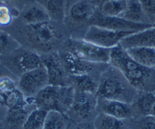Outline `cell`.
Returning a JSON list of instances; mask_svg holds the SVG:
<instances>
[{
  "instance_id": "cell-4",
  "label": "cell",
  "mask_w": 155,
  "mask_h": 129,
  "mask_svg": "<svg viewBox=\"0 0 155 129\" xmlns=\"http://www.w3.org/2000/svg\"><path fill=\"white\" fill-rule=\"evenodd\" d=\"M68 47L69 52L87 61L101 64L110 62L112 48L100 47L83 39H71Z\"/></svg>"
},
{
  "instance_id": "cell-29",
  "label": "cell",
  "mask_w": 155,
  "mask_h": 129,
  "mask_svg": "<svg viewBox=\"0 0 155 129\" xmlns=\"http://www.w3.org/2000/svg\"><path fill=\"white\" fill-rule=\"evenodd\" d=\"M12 19V11L8 6L5 4H0V26L8 25Z\"/></svg>"
},
{
  "instance_id": "cell-17",
  "label": "cell",
  "mask_w": 155,
  "mask_h": 129,
  "mask_svg": "<svg viewBox=\"0 0 155 129\" xmlns=\"http://www.w3.org/2000/svg\"><path fill=\"white\" fill-rule=\"evenodd\" d=\"M136 99L133 107V113H136L141 117L151 116V111L155 104V93L149 92H141Z\"/></svg>"
},
{
  "instance_id": "cell-5",
  "label": "cell",
  "mask_w": 155,
  "mask_h": 129,
  "mask_svg": "<svg viewBox=\"0 0 155 129\" xmlns=\"http://www.w3.org/2000/svg\"><path fill=\"white\" fill-rule=\"evenodd\" d=\"M136 32L117 31L91 24L83 40L103 48H113L119 45L122 39Z\"/></svg>"
},
{
  "instance_id": "cell-24",
  "label": "cell",
  "mask_w": 155,
  "mask_h": 129,
  "mask_svg": "<svg viewBox=\"0 0 155 129\" xmlns=\"http://www.w3.org/2000/svg\"><path fill=\"white\" fill-rule=\"evenodd\" d=\"M127 0H105L101 4L100 13L104 16L121 17L127 7Z\"/></svg>"
},
{
  "instance_id": "cell-34",
  "label": "cell",
  "mask_w": 155,
  "mask_h": 129,
  "mask_svg": "<svg viewBox=\"0 0 155 129\" xmlns=\"http://www.w3.org/2000/svg\"><path fill=\"white\" fill-rule=\"evenodd\" d=\"M151 117V119H153V121H154V122H155V116H150Z\"/></svg>"
},
{
  "instance_id": "cell-22",
  "label": "cell",
  "mask_w": 155,
  "mask_h": 129,
  "mask_svg": "<svg viewBox=\"0 0 155 129\" xmlns=\"http://www.w3.org/2000/svg\"><path fill=\"white\" fill-rule=\"evenodd\" d=\"M95 129H124L125 125L123 119L100 113L94 120Z\"/></svg>"
},
{
  "instance_id": "cell-3",
  "label": "cell",
  "mask_w": 155,
  "mask_h": 129,
  "mask_svg": "<svg viewBox=\"0 0 155 129\" xmlns=\"http://www.w3.org/2000/svg\"><path fill=\"white\" fill-rule=\"evenodd\" d=\"M76 90L73 86L48 85L33 98H28L36 108L50 111L56 110L64 113L71 108Z\"/></svg>"
},
{
  "instance_id": "cell-12",
  "label": "cell",
  "mask_w": 155,
  "mask_h": 129,
  "mask_svg": "<svg viewBox=\"0 0 155 129\" xmlns=\"http://www.w3.org/2000/svg\"><path fill=\"white\" fill-rule=\"evenodd\" d=\"M94 95H95L76 90L74 101L69 110L80 119H88L97 107L98 99L95 98Z\"/></svg>"
},
{
  "instance_id": "cell-10",
  "label": "cell",
  "mask_w": 155,
  "mask_h": 129,
  "mask_svg": "<svg viewBox=\"0 0 155 129\" xmlns=\"http://www.w3.org/2000/svg\"><path fill=\"white\" fill-rule=\"evenodd\" d=\"M16 51L12 52L13 55L9 60V65L21 75L43 65L42 57L37 53L28 50Z\"/></svg>"
},
{
  "instance_id": "cell-15",
  "label": "cell",
  "mask_w": 155,
  "mask_h": 129,
  "mask_svg": "<svg viewBox=\"0 0 155 129\" xmlns=\"http://www.w3.org/2000/svg\"><path fill=\"white\" fill-rule=\"evenodd\" d=\"M120 45L124 49L133 47L155 48V27H150L129 35L121 40Z\"/></svg>"
},
{
  "instance_id": "cell-35",
  "label": "cell",
  "mask_w": 155,
  "mask_h": 129,
  "mask_svg": "<svg viewBox=\"0 0 155 129\" xmlns=\"http://www.w3.org/2000/svg\"><path fill=\"white\" fill-rule=\"evenodd\" d=\"M153 27H155V18H154V24H153Z\"/></svg>"
},
{
  "instance_id": "cell-32",
  "label": "cell",
  "mask_w": 155,
  "mask_h": 129,
  "mask_svg": "<svg viewBox=\"0 0 155 129\" xmlns=\"http://www.w3.org/2000/svg\"><path fill=\"white\" fill-rule=\"evenodd\" d=\"M151 116H155V104H154V107H153V110H152V111H151Z\"/></svg>"
},
{
  "instance_id": "cell-30",
  "label": "cell",
  "mask_w": 155,
  "mask_h": 129,
  "mask_svg": "<svg viewBox=\"0 0 155 129\" xmlns=\"http://www.w3.org/2000/svg\"><path fill=\"white\" fill-rule=\"evenodd\" d=\"M135 129H155V122L150 116L141 117L136 122Z\"/></svg>"
},
{
  "instance_id": "cell-28",
  "label": "cell",
  "mask_w": 155,
  "mask_h": 129,
  "mask_svg": "<svg viewBox=\"0 0 155 129\" xmlns=\"http://www.w3.org/2000/svg\"><path fill=\"white\" fill-rule=\"evenodd\" d=\"M18 44L8 33L0 31V55L10 54L18 50Z\"/></svg>"
},
{
  "instance_id": "cell-13",
  "label": "cell",
  "mask_w": 155,
  "mask_h": 129,
  "mask_svg": "<svg viewBox=\"0 0 155 129\" xmlns=\"http://www.w3.org/2000/svg\"><path fill=\"white\" fill-rule=\"evenodd\" d=\"M27 26L30 39L37 45L39 44L45 47L50 46L58 39L57 33L49 21Z\"/></svg>"
},
{
  "instance_id": "cell-20",
  "label": "cell",
  "mask_w": 155,
  "mask_h": 129,
  "mask_svg": "<svg viewBox=\"0 0 155 129\" xmlns=\"http://www.w3.org/2000/svg\"><path fill=\"white\" fill-rule=\"evenodd\" d=\"M23 20L27 25H32L49 21L50 18L43 6L38 4L31 6L24 12Z\"/></svg>"
},
{
  "instance_id": "cell-14",
  "label": "cell",
  "mask_w": 155,
  "mask_h": 129,
  "mask_svg": "<svg viewBox=\"0 0 155 129\" xmlns=\"http://www.w3.org/2000/svg\"><path fill=\"white\" fill-rule=\"evenodd\" d=\"M65 69L70 75L89 74L98 68L101 63H92L80 58L72 53L65 52L60 56Z\"/></svg>"
},
{
  "instance_id": "cell-6",
  "label": "cell",
  "mask_w": 155,
  "mask_h": 129,
  "mask_svg": "<svg viewBox=\"0 0 155 129\" xmlns=\"http://www.w3.org/2000/svg\"><path fill=\"white\" fill-rule=\"evenodd\" d=\"M48 85V73L42 65L21 74L18 87L26 98H30L36 96Z\"/></svg>"
},
{
  "instance_id": "cell-7",
  "label": "cell",
  "mask_w": 155,
  "mask_h": 129,
  "mask_svg": "<svg viewBox=\"0 0 155 129\" xmlns=\"http://www.w3.org/2000/svg\"><path fill=\"white\" fill-rule=\"evenodd\" d=\"M90 21L92 25L117 31H133L136 33L153 27V24H151L133 22L122 17L104 16L100 12H95Z\"/></svg>"
},
{
  "instance_id": "cell-31",
  "label": "cell",
  "mask_w": 155,
  "mask_h": 129,
  "mask_svg": "<svg viewBox=\"0 0 155 129\" xmlns=\"http://www.w3.org/2000/svg\"><path fill=\"white\" fill-rule=\"evenodd\" d=\"M146 15L155 17V0H139Z\"/></svg>"
},
{
  "instance_id": "cell-8",
  "label": "cell",
  "mask_w": 155,
  "mask_h": 129,
  "mask_svg": "<svg viewBox=\"0 0 155 129\" xmlns=\"http://www.w3.org/2000/svg\"><path fill=\"white\" fill-rule=\"evenodd\" d=\"M0 104L8 109L27 107V98L12 79L7 76L0 78Z\"/></svg>"
},
{
  "instance_id": "cell-9",
  "label": "cell",
  "mask_w": 155,
  "mask_h": 129,
  "mask_svg": "<svg viewBox=\"0 0 155 129\" xmlns=\"http://www.w3.org/2000/svg\"><path fill=\"white\" fill-rule=\"evenodd\" d=\"M43 66L46 69L48 85L58 86L68 85V76L61 57L54 54L41 56Z\"/></svg>"
},
{
  "instance_id": "cell-27",
  "label": "cell",
  "mask_w": 155,
  "mask_h": 129,
  "mask_svg": "<svg viewBox=\"0 0 155 129\" xmlns=\"http://www.w3.org/2000/svg\"><path fill=\"white\" fill-rule=\"evenodd\" d=\"M67 122L64 113L56 110L48 111L43 129H66Z\"/></svg>"
},
{
  "instance_id": "cell-2",
  "label": "cell",
  "mask_w": 155,
  "mask_h": 129,
  "mask_svg": "<svg viewBox=\"0 0 155 129\" xmlns=\"http://www.w3.org/2000/svg\"><path fill=\"white\" fill-rule=\"evenodd\" d=\"M136 91L124 76L112 66V69H108L101 75L95 95L100 98L118 100L131 104L136 99Z\"/></svg>"
},
{
  "instance_id": "cell-18",
  "label": "cell",
  "mask_w": 155,
  "mask_h": 129,
  "mask_svg": "<svg viewBox=\"0 0 155 129\" xmlns=\"http://www.w3.org/2000/svg\"><path fill=\"white\" fill-rule=\"evenodd\" d=\"M95 13L93 5L87 0H80L71 7L69 14L71 18L77 22L90 21Z\"/></svg>"
},
{
  "instance_id": "cell-23",
  "label": "cell",
  "mask_w": 155,
  "mask_h": 129,
  "mask_svg": "<svg viewBox=\"0 0 155 129\" xmlns=\"http://www.w3.org/2000/svg\"><path fill=\"white\" fill-rule=\"evenodd\" d=\"M145 14L139 0H127V7L121 17L133 22L146 23L144 21Z\"/></svg>"
},
{
  "instance_id": "cell-1",
  "label": "cell",
  "mask_w": 155,
  "mask_h": 129,
  "mask_svg": "<svg viewBox=\"0 0 155 129\" xmlns=\"http://www.w3.org/2000/svg\"><path fill=\"white\" fill-rule=\"evenodd\" d=\"M109 63L117 69L137 91L155 92V68L136 62L120 44L112 48Z\"/></svg>"
},
{
  "instance_id": "cell-21",
  "label": "cell",
  "mask_w": 155,
  "mask_h": 129,
  "mask_svg": "<svg viewBox=\"0 0 155 129\" xmlns=\"http://www.w3.org/2000/svg\"><path fill=\"white\" fill-rule=\"evenodd\" d=\"M41 5L47 11L50 20L63 21L65 16V0H43Z\"/></svg>"
},
{
  "instance_id": "cell-33",
  "label": "cell",
  "mask_w": 155,
  "mask_h": 129,
  "mask_svg": "<svg viewBox=\"0 0 155 129\" xmlns=\"http://www.w3.org/2000/svg\"><path fill=\"white\" fill-rule=\"evenodd\" d=\"M3 76H2V69L1 68H0V78H1V77H2Z\"/></svg>"
},
{
  "instance_id": "cell-11",
  "label": "cell",
  "mask_w": 155,
  "mask_h": 129,
  "mask_svg": "<svg viewBox=\"0 0 155 129\" xmlns=\"http://www.w3.org/2000/svg\"><path fill=\"white\" fill-rule=\"evenodd\" d=\"M97 107L99 109L100 113H106L123 120L133 117L134 114L131 104L118 100L98 98Z\"/></svg>"
},
{
  "instance_id": "cell-26",
  "label": "cell",
  "mask_w": 155,
  "mask_h": 129,
  "mask_svg": "<svg viewBox=\"0 0 155 129\" xmlns=\"http://www.w3.org/2000/svg\"><path fill=\"white\" fill-rule=\"evenodd\" d=\"M48 111L36 108L29 113L22 129H43Z\"/></svg>"
},
{
  "instance_id": "cell-25",
  "label": "cell",
  "mask_w": 155,
  "mask_h": 129,
  "mask_svg": "<svg viewBox=\"0 0 155 129\" xmlns=\"http://www.w3.org/2000/svg\"><path fill=\"white\" fill-rule=\"evenodd\" d=\"M28 115L26 107L18 109H8L5 118L6 124L12 129H16L20 127L23 128Z\"/></svg>"
},
{
  "instance_id": "cell-16",
  "label": "cell",
  "mask_w": 155,
  "mask_h": 129,
  "mask_svg": "<svg viewBox=\"0 0 155 129\" xmlns=\"http://www.w3.org/2000/svg\"><path fill=\"white\" fill-rule=\"evenodd\" d=\"M68 80L78 92L95 95L98 90V82L90 74L69 75Z\"/></svg>"
},
{
  "instance_id": "cell-36",
  "label": "cell",
  "mask_w": 155,
  "mask_h": 129,
  "mask_svg": "<svg viewBox=\"0 0 155 129\" xmlns=\"http://www.w3.org/2000/svg\"><path fill=\"white\" fill-rule=\"evenodd\" d=\"M104 1H105V0H104Z\"/></svg>"
},
{
  "instance_id": "cell-19",
  "label": "cell",
  "mask_w": 155,
  "mask_h": 129,
  "mask_svg": "<svg viewBox=\"0 0 155 129\" xmlns=\"http://www.w3.org/2000/svg\"><path fill=\"white\" fill-rule=\"evenodd\" d=\"M134 60L143 66L155 68V48L133 47L125 49Z\"/></svg>"
}]
</instances>
